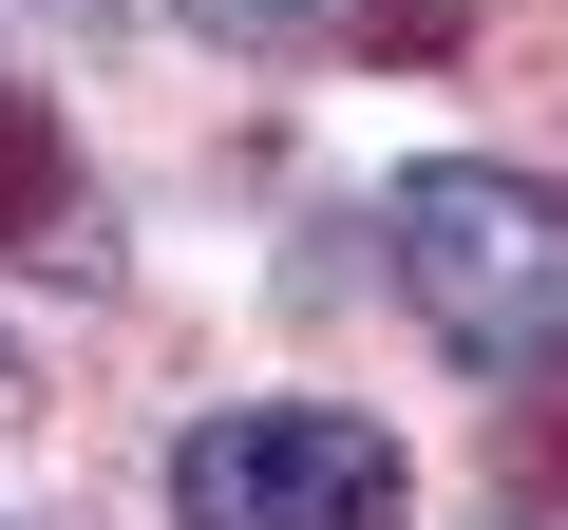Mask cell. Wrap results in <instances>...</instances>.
Masks as SVG:
<instances>
[{
  "instance_id": "1",
  "label": "cell",
  "mask_w": 568,
  "mask_h": 530,
  "mask_svg": "<svg viewBox=\"0 0 568 530\" xmlns=\"http://www.w3.org/2000/svg\"><path fill=\"white\" fill-rule=\"evenodd\" d=\"M379 246H398V304L493 379V398H568V190L511 171V152H436L379 190Z\"/></svg>"
},
{
  "instance_id": "3",
  "label": "cell",
  "mask_w": 568,
  "mask_h": 530,
  "mask_svg": "<svg viewBox=\"0 0 568 530\" xmlns=\"http://www.w3.org/2000/svg\"><path fill=\"white\" fill-rule=\"evenodd\" d=\"M0 246H20L39 285H95V171H77V133H58L39 77H0Z\"/></svg>"
},
{
  "instance_id": "2",
  "label": "cell",
  "mask_w": 568,
  "mask_h": 530,
  "mask_svg": "<svg viewBox=\"0 0 568 530\" xmlns=\"http://www.w3.org/2000/svg\"><path fill=\"white\" fill-rule=\"evenodd\" d=\"M398 436L342 398H227L171 436V511L190 530H398Z\"/></svg>"
},
{
  "instance_id": "4",
  "label": "cell",
  "mask_w": 568,
  "mask_h": 530,
  "mask_svg": "<svg viewBox=\"0 0 568 530\" xmlns=\"http://www.w3.org/2000/svg\"><path fill=\"white\" fill-rule=\"evenodd\" d=\"M209 39H246V58H284V39H361V0H190Z\"/></svg>"
}]
</instances>
